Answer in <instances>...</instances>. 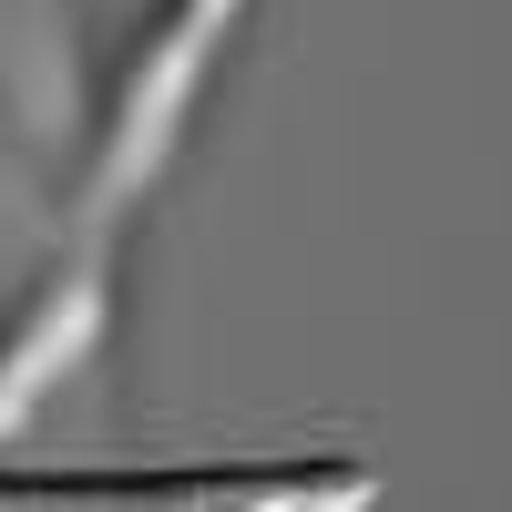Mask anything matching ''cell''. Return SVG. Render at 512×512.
<instances>
[{"label":"cell","mask_w":512,"mask_h":512,"mask_svg":"<svg viewBox=\"0 0 512 512\" xmlns=\"http://www.w3.org/2000/svg\"><path fill=\"white\" fill-rule=\"evenodd\" d=\"M82 328H93V287H82V277L41 287L31 308H21L11 328H0V420H11V410L41 390V369H52V359L72 349V338H82Z\"/></svg>","instance_id":"obj_1"}]
</instances>
